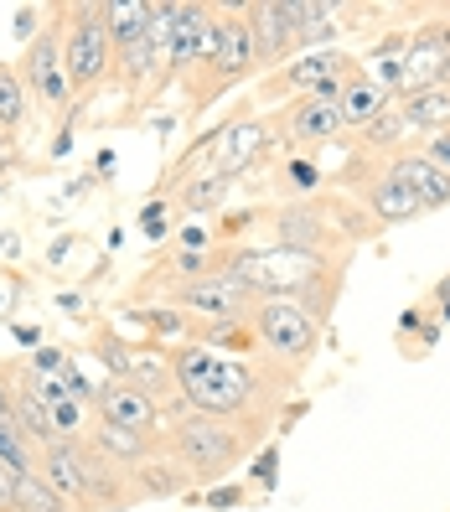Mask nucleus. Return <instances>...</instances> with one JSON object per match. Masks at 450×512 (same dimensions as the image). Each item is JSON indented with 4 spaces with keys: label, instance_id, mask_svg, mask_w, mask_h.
Segmentation results:
<instances>
[{
    "label": "nucleus",
    "instance_id": "7c9ffc66",
    "mask_svg": "<svg viewBox=\"0 0 450 512\" xmlns=\"http://www.w3.org/2000/svg\"><path fill=\"white\" fill-rule=\"evenodd\" d=\"M68 363H73V357H68L63 347H37L32 357H26V368H32V373H47V378H63Z\"/></svg>",
    "mask_w": 450,
    "mask_h": 512
},
{
    "label": "nucleus",
    "instance_id": "f704fd0d",
    "mask_svg": "<svg viewBox=\"0 0 450 512\" xmlns=\"http://www.w3.org/2000/svg\"><path fill=\"white\" fill-rule=\"evenodd\" d=\"M202 502L207 507H238V502H244V487H218V492H207Z\"/></svg>",
    "mask_w": 450,
    "mask_h": 512
},
{
    "label": "nucleus",
    "instance_id": "473e14b6",
    "mask_svg": "<svg viewBox=\"0 0 450 512\" xmlns=\"http://www.w3.org/2000/svg\"><path fill=\"white\" fill-rule=\"evenodd\" d=\"M16 487H21V471L0 461V512H6V507H16Z\"/></svg>",
    "mask_w": 450,
    "mask_h": 512
},
{
    "label": "nucleus",
    "instance_id": "bb28decb",
    "mask_svg": "<svg viewBox=\"0 0 450 512\" xmlns=\"http://www.w3.org/2000/svg\"><path fill=\"white\" fill-rule=\"evenodd\" d=\"M0 461L16 466L21 476H37V450H32V440L16 430V419H0Z\"/></svg>",
    "mask_w": 450,
    "mask_h": 512
},
{
    "label": "nucleus",
    "instance_id": "e433bc0d",
    "mask_svg": "<svg viewBox=\"0 0 450 512\" xmlns=\"http://www.w3.org/2000/svg\"><path fill=\"white\" fill-rule=\"evenodd\" d=\"M290 182H300V192H311L321 176H316V166H306V161H290Z\"/></svg>",
    "mask_w": 450,
    "mask_h": 512
},
{
    "label": "nucleus",
    "instance_id": "412c9836",
    "mask_svg": "<svg viewBox=\"0 0 450 512\" xmlns=\"http://www.w3.org/2000/svg\"><path fill=\"white\" fill-rule=\"evenodd\" d=\"M285 11L295 21V37L306 52H316L321 42H332L337 37V6H326V0H285Z\"/></svg>",
    "mask_w": 450,
    "mask_h": 512
},
{
    "label": "nucleus",
    "instance_id": "5701e85b",
    "mask_svg": "<svg viewBox=\"0 0 450 512\" xmlns=\"http://www.w3.org/2000/svg\"><path fill=\"white\" fill-rule=\"evenodd\" d=\"M399 109H404V119H409V130H419V135L450 130V88H425V94H409V99H399Z\"/></svg>",
    "mask_w": 450,
    "mask_h": 512
},
{
    "label": "nucleus",
    "instance_id": "a211bd4d",
    "mask_svg": "<svg viewBox=\"0 0 450 512\" xmlns=\"http://www.w3.org/2000/svg\"><path fill=\"white\" fill-rule=\"evenodd\" d=\"M337 109H342V130L363 135L378 114L394 109V94H388L383 83H373L363 68H352V73H347V83H342V99H337Z\"/></svg>",
    "mask_w": 450,
    "mask_h": 512
},
{
    "label": "nucleus",
    "instance_id": "9d476101",
    "mask_svg": "<svg viewBox=\"0 0 450 512\" xmlns=\"http://www.w3.org/2000/svg\"><path fill=\"white\" fill-rule=\"evenodd\" d=\"M94 419L99 425H119V430H140L150 440H166V425H171V414L156 399L140 394L135 383H119V378L94 388Z\"/></svg>",
    "mask_w": 450,
    "mask_h": 512
},
{
    "label": "nucleus",
    "instance_id": "c85d7f7f",
    "mask_svg": "<svg viewBox=\"0 0 450 512\" xmlns=\"http://www.w3.org/2000/svg\"><path fill=\"white\" fill-rule=\"evenodd\" d=\"M140 321L156 331V337H187V331L197 326L187 311H166V306H150V311H140Z\"/></svg>",
    "mask_w": 450,
    "mask_h": 512
},
{
    "label": "nucleus",
    "instance_id": "aec40b11",
    "mask_svg": "<svg viewBox=\"0 0 450 512\" xmlns=\"http://www.w3.org/2000/svg\"><path fill=\"white\" fill-rule=\"evenodd\" d=\"M135 487H140V502L145 497H182L187 487H192V476H187V466L166 450V440H161V450L156 456H145L140 466H135Z\"/></svg>",
    "mask_w": 450,
    "mask_h": 512
},
{
    "label": "nucleus",
    "instance_id": "9b49d317",
    "mask_svg": "<svg viewBox=\"0 0 450 512\" xmlns=\"http://www.w3.org/2000/svg\"><path fill=\"white\" fill-rule=\"evenodd\" d=\"M213 47H218V6H182L166 52V78H197L213 63Z\"/></svg>",
    "mask_w": 450,
    "mask_h": 512
},
{
    "label": "nucleus",
    "instance_id": "423d86ee",
    "mask_svg": "<svg viewBox=\"0 0 450 512\" xmlns=\"http://www.w3.org/2000/svg\"><path fill=\"white\" fill-rule=\"evenodd\" d=\"M207 78H192V99L197 104H213L218 94H228L233 83H244L259 73V47L249 32V11L244 6H218V47H213V63L202 68Z\"/></svg>",
    "mask_w": 450,
    "mask_h": 512
},
{
    "label": "nucleus",
    "instance_id": "393cba45",
    "mask_svg": "<svg viewBox=\"0 0 450 512\" xmlns=\"http://www.w3.org/2000/svg\"><path fill=\"white\" fill-rule=\"evenodd\" d=\"M26 114H32V94H26V83H21V68L0 63V130L6 135L21 130Z\"/></svg>",
    "mask_w": 450,
    "mask_h": 512
},
{
    "label": "nucleus",
    "instance_id": "2eb2a0df",
    "mask_svg": "<svg viewBox=\"0 0 450 512\" xmlns=\"http://www.w3.org/2000/svg\"><path fill=\"white\" fill-rule=\"evenodd\" d=\"M342 83H347V78H342ZM342 83H332V88H321V94L290 104V114H285V135L300 140V145H332L337 135H347V130H342V109H337Z\"/></svg>",
    "mask_w": 450,
    "mask_h": 512
},
{
    "label": "nucleus",
    "instance_id": "a19ab883",
    "mask_svg": "<svg viewBox=\"0 0 450 512\" xmlns=\"http://www.w3.org/2000/svg\"><path fill=\"white\" fill-rule=\"evenodd\" d=\"M6 512H21V507H6Z\"/></svg>",
    "mask_w": 450,
    "mask_h": 512
},
{
    "label": "nucleus",
    "instance_id": "7ed1b4c3",
    "mask_svg": "<svg viewBox=\"0 0 450 512\" xmlns=\"http://www.w3.org/2000/svg\"><path fill=\"white\" fill-rule=\"evenodd\" d=\"M249 430L254 425H238V419L182 409V414H171V425H166V450L187 466L192 481H218V476H228L238 461H244Z\"/></svg>",
    "mask_w": 450,
    "mask_h": 512
},
{
    "label": "nucleus",
    "instance_id": "ddd939ff",
    "mask_svg": "<svg viewBox=\"0 0 450 512\" xmlns=\"http://www.w3.org/2000/svg\"><path fill=\"white\" fill-rule=\"evenodd\" d=\"M269 145H275V135H269L264 119H233V125L218 130L213 140V176H244L254 171L264 156H269Z\"/></svg>",
    "mask_w": 450,
    "mask_h": 512
},
{
    "label": "nucleus",
    "instance_id": "cd10ccee",
    "mask_svg": "<svg viewBox=\"0 0 450 512\" xmlns=\"http://www.w3.org/2000/svg\"><path fill=\"white\" fill-rule=\"evenodd\" d=\"M16 507L21 512H73L63 497H57L42 476H21V487H16Z\"/></svg>",
    "mask_w": 450,
    "mask_h": 512
},
{
    "label": "nucleus",
    "instance_id": "dca6fc26",
    "mask_svg": "<svg viewBox=\"0 0 450 512\" xmlns=\"http://www.w3.org/2000/svg\"><path fill=\"white\" fill-rule=\"evenodd\" d=\"M357 202H363V213H368L373 223H409V218L425 213V207H419V197L399 182L394 171H388V161H378L363 182H357Z\"/></svg>",
    "mask_w": 450,
    "mask_h": 512
},
{
    "label": "nucleus",
    "instance_id": "f257e3e1",
    "mask_svg": "<svg viewBox=\"0 0 450 512\" xmlns=\"http://www.w3.org/2000/svg\"><path fill=\"white\" fill-rule=\"evenodd\" d=\"M171 368H176V388L182 404L197 414H218V419H238V425H264L269 409L285 399L290 388V368L264 363V357H223L202 342H176L171 347Z\"/></svg>",
    "mask_w": 450,
    "mask_h": 512
},
{
    "label": "nucleus",
    "instance_id": "2f4dec72",
    "mask_svg": "<svg viewBox=\"0 0 450 512\" xmlns=\"http://www.w3.org/2000/svg\"><path fill=\"white\" fill-rule=\"evenodd\" d=\"M419 150H425V156L440 166V171H450V130H440V135H430L425 145H419Z\"/></svg>",
    "mask_w": 450,
    "mask_h": 512
},
{
    "label": "nucleus",
    "instance_id": "c9c22d12",
    "mask_svg": "<svg viewBox=\"0 0 450 512\" xmlns=\"http://www.w3.org/2000/svg\"><path fill=\"white\" fill-rule=\"evenodd\" d=\"M254 481L259 487H275V450H264V456L254 461Z\"/></svg>",
    "mask_w": 450,
    "mask_h": 512
},
{
    "label": "nucleus",
    "instance_id": "58836bf2",
    "mask_svg": "<svg viewBox=\"0 0 450 512\" xmlns=\"http://www.w3.org/2000/svg\"><path fill=\"white\" fill-rule=\"evenodd\" d=\"M57 306H63L68 316H78V311H83V295H73V290H68V295H57Z\"/></svg>",
    "mask_w": 450,
    "mask_h": 512
},
{
    "label": "nucleus",
    "instance_id": "ea45409f",
    "mask_svg": "<svg viewBox=\"0 0 450 512\" xmlns=\"http://www.w3.org/2000/svg\"><path fill=\"white\" fill-rule=\"evenodd\" d=\"M16 342L21 347H37V326H16Z\"/></svg>",
    "mask_w": 450,
    "mask_h": 512
},
{
    "label": "nucleus",
    "instance_id": "72a5a7b5",
    "mask_svg": "<svg viewBox=\"0 0 450 512\" xmlns=\"http://www.w3.org/2000/svg\"><path fill=\"white\" fill-rule=\"evenodd\" d=\"M16 414V383H11V368H0V419Z\"/></svg>",
    "mask_w": 450,
    "mask_h": 512
},
{
    "label": "nucleus",
    "instance_id": "c756f323",
    "mask_svg": "<svg viewBox=\"0 0 450 512\" xmlns=\"http://www.w3.org/2000/svg\"><path fill=\"white\" fill-rule=\"evenodd\" d=\"M176 197L171 202H145V213H140V228H145V238H166L171 233V223H176Z\"/></svg>",
    "mask_w": 450,
    "mask_h": 512
},
{
    "label": "nucleus",
    "instance_id": "39448f33",
    "mask_svg": "<svg viewBox=\"0 0 450 512\" xmlns=\"http://www.w3.org/2000/svg\"><path fill=\"white\" fill-rule=\"evenodd\" d=\"M63 57H68L73 99H88L114 73L119 52H114L109 26H104V0L99 6H63Z\"/></svg>",
    "mask_w": 450,
    "mask_h": 512
},
{
    "label": "nucleus",
    "instance_id": "4c0bfd02",
    "mask_svg": "<svg viewBox=\"0 0 450 512\" xmlns=\"http://www.w3.org/2000/svg\"><path fill=\"white\" fill-rule=\"evenodd\" d=\"M32 32H37V11H32V6H21V11H16V37H21V42H32Z\"/></svg>",
    "mask_w": 450,
    "mask_h": 512
},
{
    "label": "nucleus",
    "instance_id": "6e6552de",
    "mask_svg": "<svg viewBox=\"0 0 450 512\" xmlns=\"http://www.w3.org/2000/svg\"><path fill=\"white\" fill-rule=\"evenodd\" d=\"M63 16V6H57ZM21 83L32 94L37 109L47 114H68L73 109V83H68V57H63V21H47L42 32L26 42L21 52Z\"/></svg>",
    "mask_w": 450,
    "mask_h": 512
},
{
    "label": "nucleus",
    "instance_id": "f03ea898",
    "mask_svg": "<svg viewBox=\"0 0 450 512\" xmlns=\"http://www.w3.org/2000/svg\"><path fill=\"white\" fill-rule=\"evenodd\" d=\"M228 269L244 280L259 300H295L306 306L316 321L332 316L342 280H347V259H316V254H295V249H233Z\"/></svg>",
    "mask_w": 450,
    "mask_h": 512
},
{
    "label": "nucleus",
    "instance_id": "6ab92c4d",
    "mask_svg": "<svg viewBox=\"0 0 450 512\" xmlns=\"http://www.w3.org/2000/svg\"><path fill=\"white\" fill-rule=\"evenodd\" d=\"M88 445H94L99 456H109L114 466H125V471H135L145 456H156V450H161V440H150V435H140V430L99 425V419H94V430H88Z\"/></svg>",
    "mask_w": 450,
    "mask_h": 512
},
{
    "label": "nucleus",
    "instance_id": "20e7f679",
    "mask_svg": "<svg viewBox=\"0 0 450 512\" xmlns=\"http://www.w3.org/2000/svg\"><path fill=\"white\" fill-rule=\"evenodd\" d=\"M99 363L109 368V378L119 383H135L140 394H150L166 414H182V388H176V368H171V352L166 347H150V342H119L114 331H99L94 337Z\"/></svg>",
    "mask_w": 450,
    "mask_h": 512
},
{
    "label": "nucleus",
    "instance_id": "0eeeda50",
    "mask_svg": "<svg viewBox=\"0 0 450 512\" xmlns=\"http://www.w3.org/2000/svg\"><path fill=\"white\" fill-rule=\"evenodd\" d=\"M254 337H259V352L269 357V363H280V368H306L316 347H321V321L306 311V306H295V300H259V311H254Z\"/></svg>",
    "mask_w": 450,
    "mask_h": 512
},
{
    "label": "nucleus",
    "instance_id": "f3484780",
    "mask_svg": "<svg viewBox=\"0 0 450 512\" xmlns=\"http://www.w3.org/2000/svg\"><path fill=\"white\" fill-rule=\"evenodd\" d=\"M388 171H394L399 182L419 197V207H425V213H435V207H450V171H440L425 150H399V156H388Z\"/></svg>",
    "mask_w": 450,
    "mask_h": 512
},
{
    "label": "nucleus",
    "instance_id": "f8f14e48",
    "mask_svg": "<svg viewBox=\"0 0 450 512\" xmlns=\"http://www.w3.org/2000/svg\"><path fill=\"white\" fill-rule=\"evenodd\" d=\"M352 68H357V57H347V52H337V47L300 52V57H290L275 78H269V94H300V99H311V94H321V88L342 83Z\"/></svg>",
    "mask_w": 450,
    "mask_h": 512
},
{
    "label": "nucleus",
    "instance_id": "a878e982",
    "mask_svg": "<svg viewBox=\"0 0 450 512\" xmlns=\"http://www.w3.org/2000/svg\"><path fill=\"white\" fill-rule=\"evenodd\" d=\"M228 197H233L228 176H192L187 187H176V207L182 213H218Z\"/></svg>",
    "mask_w": 450,
    "mask_h": 512
},
{
    "label": "nucleus",
    "instance_id": "1a4fd4ad",
    "mask_svg": "<svg viewBox=\"0 0 450 512\" xmlns=\"http://www.w3.org/2000/svg\"><path fill=\"white\" fill-rule=\"evenodd\" d=\"M176 306H182L197 326H218V321H254L259 295L233 275V269H218V275H202L192 285H176Z\"/></svg>",
    "mask_w": 450,
    "mask_h": 512
},
{
    "label": "nucleus",
    "instance_id": "b1692460",
    "mask_svg": "<svg viewBox=\"0 0 450 512\" xmlns=\"http://www.w3.org/2000/svg\"><path fill=\"white\" fill-rule=\"evenodd\" d=\"M409 135H414V130H409V119H404V109H399V99H394V109L378 114V119H373V125H368L363 135H357V140H363L368 156L388 161V156H399V150H409V145H404Z\"/></svg>",
    "mask_w": 450,
    "mask_h": 512
},
{
    "label": "nucleus",
    "instance_id": "4be33fe9",
    "mask_svg": "<svg viewBox=\"0 0 450 512\" xmlns=\"http://www.w3.org/2000/svg\"><path fill=\"white\" fill-rule=\"evenodd\" d=\"M150 16H156V6L150 0H104V26H109V42L114 52L130 47L150 32Z\"/></svg>",
    "mask_w": 450,
    "mask_h": 512
},
{
    "label": "nucleus",
    "instance_id": "4468645a",
    "mask_svg": "<svg viewBox=\"0 0 450 512\" xmlns=\"http://www.w3.org/2000/svg\"><path fill=\"white\" fill-rule=\"evenodd\" d=\"M244 11H249L254 47H259V68L290 63V52H300V37H295V21L285 11V0H249Z\"/></svg>",
    "mask_w": 450,
    "mask_h": 512
}]
</instances>
